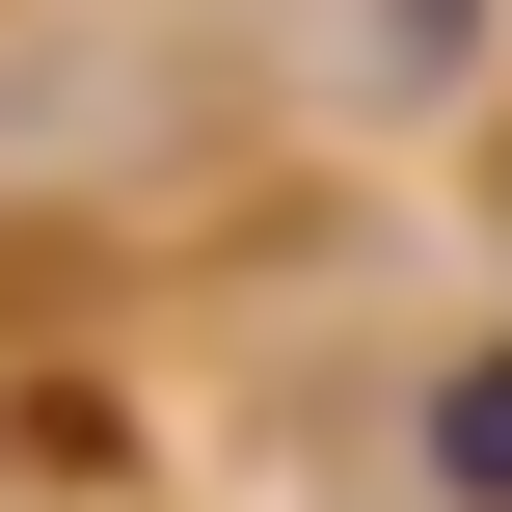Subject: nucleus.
<instances>
[{"label": "nucleus", "instance_id": "obj_1", "mask_svg": "<svg viewBox=\"0 0 512 512\" xmlns=\"http://www.w3.org/2000/svg\"><path fill=\"white\" fill-rule=\"evenodd\" d=\"M432 486L512 512V351H459V378H432Z\"/></svg>", "mask_w": 512, "mask_h": 512}]
</instances>
